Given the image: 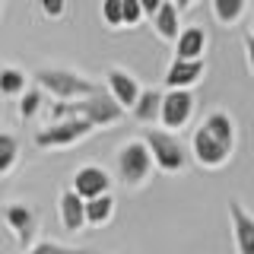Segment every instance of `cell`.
<instances>
[{"instance_id":"22","label":"cell","mask_w":254,"mask_h":254,"mask_svg":"<svg viewBox=\"0 0 254 254\" xmlns=\"http://www.w3.org/2000/svg\"><path fill=\"white\" fill-rule=\"evenodd\" d=\"M26 254H99V251L95 248H70V245H61V242L45 238V242H35Z\"/></svg>"},{"instance_id":"13","label":"cell","mask_w":254,"mask_h":254,"mask_svg":"<svg viewBox=\"0 0 254 254\" xmlns=\"http://www.w3.org/2000/svg\"><path fill=\"white\" fill-rule=\"evenodd\" d=\"M206 29L203 26H185L175 38V61H203L206 58Z\"/></svg>"},{"instance_id":"19","label":"cell","mask_w":254,"mask_h":254,"mask_svg":"<svg viewBox=\"0 0 254 254\" xmlns=\"http://www.w3.org/2000/svg\"><path fill=\"white\" fill-rule=\"evenodd\" d=\"M210 10H213V19H216L219 26H235L248 6H245V0H213Z\"/></svg>"},{"instance_id":"29","label":"cell","mask_w":254,"mask_h":254,"mask_svg":"<svg viewBox=\"0 0 254 254\" xmlns=\"http://www.w3.org/2000/svg\"><path fill=\"white\" fill-rule=\"evenodd\" d=\"M0 16H3V3H0Z\"/></svg>"},{"instance_id":"12","label":"cell","mask_w":254,"mask_h":254,"mask_svg":"<svg viewBox=\"0 0 254 254\" xmlns=\"http://www.w3.org/2000/svg\"><path fill=\"white\" fill-rule=\"evenodd\" d=\"M206 76V61H175L165 70V89H190Z\"/></svg>"},{"instance_id":"27","label":"cell","mask_w":254,"mask_h":254,"mask_svg":"<svg viewBox=\"0 0 254 254\" xmlns=\"http://www.w3.org/2000/svg\"><path fill=\"white\" fill-rule=\"evenodd\" d=\"M245 61H248V67L254 73V38L251 35H245Z\"/></svg>"},{"instance_id":"3","label":"cell","mask_w":254,"mask_h":254,"mask_svg":"<svg viewBox=\"0 0 254 254\" xmlns=\"http://www.w3.org/2000/svg\"><path fill=\"white\" fill-rule=\"evenodd\" d=\"M51 121H67V118H76V121L92 124V130H108L118 121H124V111L108 99L105 92L89 95V99H79V102H54L51 111H48Z\"/></svg>"},{"instance_id":"11","label":"cell","mask_w":254,"mask_h":254,"mask_svg":"<svg viewBox=\"0 0 254 254\" xmlns=\"http://www.w3.org/2000/svg\"><path fill=\"white\" fill-rule=\"evenodd\" d=\"M229 226L235 238V254H254V213L245 210L238 197L229 200Z\"/></svg>"},{"instance_id":"1","label":"cell","mask_w":254,"mask_h":254,"mask_svg":"<svg viewBox=\"0 0 254 254\" xmlns=\"http://www.w3.org/2000/svg\"><path fill=\"white\" fill-rule=\"evenodd\" d=\"M235 153V121L229 111H210L190 133V159L200 169L216 172L222 165H229V159Z\"/></svg>"},{"instance_id":"16","label":"cell","mask_w":254,"mask_h":254,"mask_svg":"<svg viewBox=\"0 0 254 254\" xmlns=\"http://www.w3.org/2000/svg\"><path fill=\"white\" fill-rule=\"evenodd\" d=\"M159 105H162V92L159 89H140L130 115L137 118L140 124H156L159 121Z\"/></svg>"},{"instance_id":"6","label":"cell","mask_w":254,"mask_h":254,"mask_svg":"<svg viewBox=\"0 0 254 254\" xmlns=\"http://www.w3.org/2000/svg\"><path fill=\"white\" fill-rule=\"evenodd\" d=\"M92 133V124L67 118V121H48L45 127L35 130V146L38 149H64V146H76L79 140H86Z\"/></svg>"},{"instance_id":"7","label":"cell","mask_w":254,"mask_h":254,"mask_svg":"<svg viewBox=\"0 0 254 254\" xmlns=\"http://www.w3.org/2000/svg\"><path fill=\"white\" fill-rule=\"evenodd\" d=\"M3 226L10 229V235L16 238L19 251L26 254L32 245H35V235H38V210L32 203H22V200H13L3 206Z\"/></svg>"},{"instance_id":"15","label":"cell","mask_w":254,"mask_h":254,"mask_svg":"<svg viewBox=\"0 0 254 254\" xmlns=\"http://www.w3.org/2000/svg\"><path fill=\"white\" fill-rule=\"evenodd\" d=\"M178 19H181V13H178V6L172 3V0H162L159 3V10L153 16V29H156V35L162 38V42H169L175 45V38H178Z\"/></svg>"},{"instance_id":"26","label":"cell","mask_w":254,"mask_h":254,"mask_svg":"<svg viewBox=\"0 0 254 254\" xmlns=\"http://www.w3.org/2000/svg\"><path fill=\"white\" fill-rule=\"evenodd\" d=\"M159 3H162V0H140V10H143V16H149V19H153L156 10H159Z\"/></svg>"},{"instance_id":"20","label":"cell","mask_w":254,"mask_h":254,"mask_svg":"<svg viewBox=\"0 0 254 254\" xmlns=\"http://www.w3.org/2000/svg\"><path fill=\"white\" fill-rule=\"evenodd\" d=\"M16 162H19V140L13 133L0 130V178L10 175L16 169Z\"/></svg>"},{"instance_id":"9","label":"cell","mask_w":254,"mask_h":254,"mask_svg":"<svg viewBox=\"0 0 254 254\" xmlns=\"http://www.w3.org/2000/svg\"><path fill=\"white\" fill-rule=\"evenodd\" d=\"M70 190L79 197V200H95V197L111 194V175L102 169V165H79L73 172V185Z\"/></svg>"},{"instance_id":"28","label":"cell","mask_w":254,"mask_h":254,"mask_svg":"<svg viewBox=\"0 0 254 254\" xmlns=\"http://www.w3.org/2000/svg\"><path fill=\"white\" fill-rule=\"evenodd\" d=\"M248 35H251V38H254V13H251V32H248Z\"/></svg>"},{"instance_id":"4","label":"cell","mask_w":254,"mask_h":254,"mask_svg":"<svg viewBox=\"0 0 254 254\" xmlns=\"http://www.w3.org/2000/svg\"><path fill=\"white\" fill-rule=\"evenodd\" d=\"M140 140H143V146H146V153H149V159H153V165L159 172H165V175L185 172L188 149H185V143H181L178 133L159 130V127H146V133H143Z\"/></svg>"},{"instance_id":"10","label":"cell","mask_w":254,"mask_h":254,"mask_svg":"<svg viewBox=\"0 0 254 254\" xmlns=\"http://www.w3.org/2000/svg\"><path fill=\"white\" fill-rule=\"evenodd\" d=\"M105 83H108V99L127 115V108H133V102H137V95H140L137 76H133L127 67H108L105 70Z\"/></svg>"},{"instance_id":"14","label":"cell","mask_w":254,"mask_h":254,"mask_svg":"<svg viewBox=\"0 0 254 254\" xmlns=\"http://www.w3.org/2000/svg\"><path fill=\"white\" fill-rule=\"evenodd\" d=\"M58 210H61V226L67 229V232H83L86 229V213H83V200L73 194L70 188H64L61 190V197H58Z\"/></svg>"},{"instance_id":"25","label":"cell","mask_w":254,"mask_h":254,"mask_svg":"<svg viewBox=\"0 0 254 254\" xmlns=\"http://www.w3.org/2000/svg\"><path fill=\"white\" fill-rule=\"evenodd\" d=\"M38 10H42V16H48V19H61V16L67 13V3H64V0H42Z\"/></svg>"},{"instance_id":"23","label":"cell","mask_w":254,"mask_h":254,"mask_svg":"<svg viewBox=\"0 0 254 254\" xmlns=\"http://www.w3.org/2000/svg\"><path fill=\"white\" fill-rule=\"evenodd\" d=\"M140 22H143L140 0H121V26H127V29H137Z\"/></svg>"},{"instance_id":"5","label":"cell","mask_w":254,"mask_h":254,"mask_svg":"<svg viewBox=\"0 0 254 254\" xmlns=\"http://www.w3.org/2000/svg\"><path fill=\"white\" fill-rule=\"evenodd\" d=\"M115 169H118V178H121L124 188H143L146 185V178L153 175V159H149L140 137H133V140H127V143L118 146Z\"/></svg>"},{"instance_id":"8","label":"cell","mask_w":254,"mask_h":254,"mask_svg":"<svg viewBox=\"0 0 254 254\" xmlns=\"http://www.w3.org/2000/svg\"><path fill=\"white\" fill-rule=\"evenodd\" d=\"M194 92L190 89H169L162 92V105H159V124L169 127V133H181V127L190 124L194 118ZM159 127V130H162Z\"/></svg>"},{"instance_id":"17","label":"cell","mask_w":254,"mask_h":254,"mask_svg":"<svg viewBox=\"0 0 254 254\" xmlns=\"http://www.w3.org/2000/svg\"><path fill=\"white\" fill-rule=\"evenodd\" d=\"M83 213H86V226H108L115 219V197L105 194V197H95V200H86L83 203Z\"/></svg>"},{"instance_id":"18","label":"cell","mask_w":254,"mask_h":254,"mask_svg":"<svg viewBox=\"0 0 254 254\" xmlns=\"http://www.w3.org/2000/svg\"><path fill=\"white\" fill-rule=\"evenodd\" d=\"M26 89H29V76L19 67H0V95L19 99Z\"/></svg>"},{"instance_id":"2","label":"cell","mask_w":254,"mask_h":254,"mask_svg":"<svg viewBox=\"0 0 254 254\" xmlns=\"http://www.w3.org/2000/svg\"><path fill=\"white\" fill-rule=\"evenodd\" d=\"M29 79H35L38 89L58 102H79V99H89V95L102 92L95 79H89L86 73H76V70H67V67H38Z\"/></svg>"},{"instance_id":"21","label":"cell","mask_w":254,"mask_h":254,"mask_svg":"<svg viewBox=\"0 0 254 254\" xmlns=\"http://www.w3.org/2000/svg\"><path fill=\"white\" fill-rule=\"evenodd\" d=\"M42 105H45V92L38 89V86H29V89L19 95V105H16V111H19L22 121H32V118L42 111Z\"/></svg>"},{"instance_id":"24","label":"cell","mask_w":254,"mask_h":254,"mask_svg":"<svg viewBox=\"0 0 254 254\" xmlns=\"http://www.w3.org/2000/svg\"><path fill=\"white\" fill-rule=\"evenodd\" d=\"M102 19H105L111 29H121V0H105V3H102Z\"/></svg>"}]
</instances>
